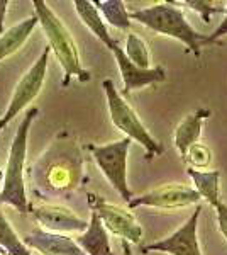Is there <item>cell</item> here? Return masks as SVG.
<instances>
[{
  "label": "cell",
  "mask_w": 227,
  "mask_h": 255,
  "mask_svg": "<svg viewBox=\"0 0 227 255\" xmlns=\"http://www.w3.org/2000/svg\"><path fill=\"white\" fill-rule=\"evenodd\" d=\"M129 19L138 20L139 24L158 34L170 36L180 41L197 58L200 56V48L204 46L205 34H200L199 31L193 29V26L185 17L183 10L178 9L175 2H161L139 10H133L129 12Z\"/></svg>",
  "instance_id": "obj_1"
},
{
  "label": "cell",
  "mask_w": 227,
  "mask_h": 255,
  "mask_svg": "<svg viewBox=\"0 0 227 255\" xmlns=\"http://www.w3.org/2000/svg\"><path fill=\"white\" fill-rule=\"evenodd\" d=\"M32 3H34L38 22H41L44 32H46L49 49L55 51V56L60 61L61 68H63V87H67L73 77H76L80 82H88L90 73L81 67L76 43L72 38L70 31L65 27V24L61 22V19L49 9L48 3L43 2V0H34Z\"/></svg>",
  "instance_id": "obj_2"
},
{
  "label": "cell",
  "mask_w": 227,
  "mask_h": 255,
  "mask_svg": "<svg viewBox=\"0 0 227 255\" xmlns=\"http://www.w3.org/2000/svg\"><path fill=\"white\" fill-rule=\"evenodd\" d=\"M38 113L39 111L36 108H31L17 128V133L10 145L7 168L3 174L2 192H0V204H10L20 213H27L29 209L26 186H24V162H26L29 128H31L34 118L38 116Z\"/></svg>",
  "instance_id": "obj_3"
},
{
  "label": "cell",
  "mask_w": 227,
  "mask_h": 255,
  "mask_svg": "<svg viewBox=\"0 0 227 255\" xmlns=\"http://www.w3.org/2000/svg\"><path fill=\"white\" fill-rule=\"evenodd\" d=\"M102 85H104L105 90L107 106H109V114L110 119H112V125L119 131H122L126 134V138H129L131 141L133 139L138 141L146 150V160H152L154 157L163 155L164 151L163 145L146 129V126L141 123V119H139L138 114L134 113V109L129 106V102L115 89L114 82L110 79H105Z\"/></svg>",
  "instance_id": "obj_4"
},
{
  "label": "cell",
  "mask_w": 227,
  "mask_h": 255,
  "mask_svg": "<svg viewBox=\"0 0 227 255\" xmlns=\"http://www.w3.org/2000/svg\"><path fill=\"white\" fill-rule=\"evenodd\" d=\"M131 139L122 138L119 141L109 143V145L95 146L90 145L88 150L92 151V157L100 168L104 177L109 180V184L126 203L133 199V191L127 184V157H129Z\"/></svg>",
  "instance_id": "obj_5"
},
{
  "label": "cell",
  "mask_w": 227,
  "mask_h": 255,
  "mask_svg": "<svg viewBox=\"0 0 227 255\" xmlns=\"http://www.w3.org/2000/svg\"><path fill=\"white\" fill-rule=\"evenodd\" d=\"M88 201L93 213H97L107 232L121 237L127 244H141L144 235L143 226L139 225V221L136 220V216L129 209L107 203L105 199L95 194H90Z\"/></svg>",
  "instance_id": "obj_6"
},
{
  "label": "cell",
  "mask_w": 227,
  "mask_h": 255,
  "mask_svg": "<svg viewBox=\"0 0 227 255\" xmlns=\"http://www.w3.org/2000/svg\"><path fill=\"white\" fill-rule=\"evenodd\" d=\"M49 53L51 49L49 46L44 49L43 55L39 56L38 60L34 61L29 72H26L22 75V79L19 80L17 87H15L14 94H12V99L9 102V108H7L3 118L0 119V131L3 129L9 123L14 119L17 114L22 111L29 102L32 101L43 89L44 79H46V70H48V60H49Z\"/></svg>",
  "instance_id": "obj_7"
},
{
  "label": "cell",
  "mask_w": 227,
  "mask_h": 255,
  "mask_svg": "<svg viewBox=\"0 0 227 255\" xmlns=\"http://www.w3.org/2000/svg\"><path fill=\"white\" fill-rule=\"evenodd\" d=\"M202 206L199 204L192 216L170 237L143 247V254L161 252L168 255H202L199 245V218Z\"/></svg>",
  "instance_id": "obj_8"
},
{
  "label": "cell",
  "mask_w": 227,
  "mask_h": 255,
  "mask_svg": "<svg viewBox=\"0 0 227 255\" xmlns=\"http://www.w3.org/2000/svg\"><path fill=\"white\" fill-rule=\"evenodd\" d=\"M200 196L193 187L183 186V184H166V186L156 187L146 194L133 197L127 203L129 209L146 206V208H156V209H180L200 204Z\"/></svg>",
  "instance_id": "obj_9"
},
{
  "label": "cell",
  "mask_w": 227,
  "mask_h": 255,
  "mask_svg": "<svg viewBox=\"0 0 227 255\" xmlns=\"http://www.w3.org/2000/svg\"><path fill=\"white\" fill-rule=\"evenodd\" d=\"M112 53L122 77V84H124V92L121 94L122 97L129 96L134 90H139L152 84H158V82H163L166 79V72H164V68L161 65H154V67L148 70L138 68L136 65H133L127 60V56L124 55V49L119 44H115L112 48Z\"/></svg>",
  "instance_id": "obj_10"
},
{
  "label": "cell",
  "mask_w": 227,
  "mask_h": 255,
  "mask_svg": "<svg viewBox=\"0 0 227 255\" xmlns=\"http://www.w3.org/2000/svg\"><path fill=\"white\" fill-rule=\"evenodd\" d=\"M32 215H34L38 223H41L51 233L85 232L86 226H88L85 220L78 218L68 208L61 206H39L32 211Z\"/></svg>",
  "instance_id": "obj_11"
},
{
  "label": "cell",
  "mask_w": 227,
  "mask_h": 255,
  "mask_svg": "<svg viewBox=\"0 0 227 255\" xmlns=\"http://www.w3.org/2000/svg\"><path fill=\"white\" fill-rule=\"evenodd\" d=\"M22 244L32 247L43 255H86L70 237L39 228H34L26 235Z\"/></svg>",
  "instance_id": "obj_12"
},
{
  "label": "cell",
  "mask_w": 227,
  "mask_h": 255,
  "mask_svg": "<svg viewBox=\"0 0 227 255\" xmlns=\"http://www.w3.org/2000/svg\"><path fill=\"white\" fill-rule=\"evenodd\" d=\"M210 114H212L210 109L200 108V109H197L195 113L188 114V116L176 126L175 134H173V143H175V148L178 150L180 157L185 158L190 146L199 143V139L202 136V126H204L205 119L210 118Z\"/></svg>",
  "instance_id": "obj_13"
},
{
  "label": "cell",
  "mask_w": 227,
  "mask_h": 255,
  "mask_svg": "<svg viewBox=\"0 0 227 255\" xmlns=\"http://www.w3.org/2000/svg\"><path fill=\"white\" fill-rule=\"evenodd\" d=\"M75 244L80 247L86 255H114L110 247L109 232L104 228L97 213L92 211L88 226L80 237H76Z\"/></svg>",
  "instance_id": "obj_14"
},
{
  "label": "cell",
  "mask_w": 227,
  "mask_h": 255,
  "mask_svg": "<svg viewBox=\"0 0 227 255\" xmlns=\"http://www.w3.org/2000/svg\"><path fill=\"white\" fill-rule=\"evenodd\" d=\"M187 174L192 179L193 189L200 199L207 201L210 208H216L221 199V170H195V168H187Z\"/></svg>",
  "instance_id": "obj_15"
},
{
  "label": "cell",
  "mask_w": 227,
  "mask_h": 255,
  "mask_svg": "<svg viewBox=\"0 0 227 255\" xmlns=\"http://www.w3.org/2000/svg\"><path fill=\"white\" fill-rule=\"evenodd\" d=\"M73 5H75L78 17L81 19V22H83L86 27H88L90 32L95 34V38L100 39V43H104L105 46L112 51V48L117 44V41H114V38L110 36L105 20L102 19L100 12L97 10L93 2H88V0H75Z\"/></svg>",
  "instance_id": "obj_16"
},
{
  "label": "cell",
  "mask_w": 227,
  "mask_h": 255,
  "mask_svg": "<svg viewBox=\"0 0 227 255\" xmlns=\"http://www.w3.org/2000/svg\"><path fill=\"white\" fill-rule=\"evenodd\" d=\"M38 26V17L32 15L29 19L20 20L17 26L10 27L7 32H3L0 36V61L7 58L12 53H15L17 49L22 46L31 36V32L34 31V27Z\"/></svg>",
  "instance_id": "obj_17"
},
{
  "label": "cell",
  "mask_w": 227,
  "mask_h": 255,
  "mask_svg": "<svg viewBox=\"0 0 227 255\" xmlns=\"http://www.w3.org/2000/svg\"><path fill=\"white\" fill-rule=\"evenodd\" d=\"M98 12H102L104 20L110 24V26L117 27V29L127 31L131 27L129 12L126 9V3L122 0H97L93 2Z\"/></svg>",
  "instance_id": "obj_18"
},
{
  "label": "cell",
  "mask_w": 227,
  "mask_h": 255,
  "mask_svg": "<svg viewBox=\"0 0 227 255\" xmlns=\"http://www.w3.org/2000/svg\"><path fill=\"white\" fill-rule=\"evenodd\" d=\"M124 55L127 56V60L138 68L148 70L151 68V53L148 48L146 41L139 38L138 34H127L126 39V49H124Z\"/></svg>",
  "instance_id": "obj_19"
},
{
  "label": "cell",
  "mask_w": 227,
  "mask_h": 255,
  "mask_svg": "<svg viewBox=\"0 0 227 255\" xmlns=\"http://www.w3.org/2000/svg\"><path fill=\"white\" fill-rule=\"evenodd\" d=\"M0 245L7 250L9 255H31L27 247L20 242L17 233L12 230L9 221L5 220L2 209H0Z\"/></svg>",
  "instance_id": "obj_20"
},
{
  "label": "cell",
  "mask_w": 227,
  "mask_h": 255,
  "mask_svg": "<svg viewBox=\"0 0 227 255\" xmlns=\"http://www.w3.org/2000/svg\"><path fill=\"white\" fill-rule=\"evenodd\" d=\"M183 160L188 163V168H195V170L207 168L210 165V162H212V151L205 145L195 143L193 146H190V150L187 151Z\"/></svg>",
  "instance_id": "obj_21"
},
{
  "label": "cell",
  "mask_w": 227,
  "mask_h": 255,
  "mask_svg": "<svg viewBox=\"0 0 227 255\" xmlns=\"http://www.w3.org/2000/svg\"><path fill=\"white\" fill-rule=\"evenodd\" d=\"M178 3L188 5L192 10L199 12L204 22H209L214 14H224V10H226V7H216L212 2H207V0H183V2H178Z\"/></svg>",
  "instance_id": "obj_22"
},
{
  "label": "cell",
  "mask_w": 227,
  "mask_h": 255,
  "mask_svg": "<svg viewBox=\"0 0 227 255\" xmlns=\"http://www.w3.org/2000/svg\"><path fill=\"white\" fill-rule=\"evenodd\" d=\"M227 5V3H226ZM224 36H227V7H226V10H224V19L221 20V24L214 29L212 34H209V36H205V39H204V44H212V43H217L221 38H224Z\"/></svg>",
  "instance_id": "obj_23"
},
{
  "label": "cell",
  "mask_w": 227,
  "mask_h": 255,
  "mask_svg": "<svg viewBox=\"0 0 227 255\" xmlns=\"http://www.w3.org/2000/svg\"><path fill=\"white\" fill-rule=\"evenodd\" d=\"M214 211H216V216H217L219 232H221V235L224 237L227 242V204L219 203L217 206L214 208Z\"/></svg>",
  "instance_id": "obj_24"
},
{
  "label": "cell",
  "mask_w": 227,
  "mask_h": 255,
  "mask_svg": "<svg viewBox=\"0 0 227 255\" xmlns=\"http://www.w3.org/2000/svg\"><path fill=\"white\" fill-rule=\"evenodd\" d=\"M7 5H9L7 0H0V34H2V31H3V19H5Z\"/></svg>",
  "instance_id": "obj_25"
},
{
  "label": "cell",
  "mask_w": 227,
  "mask_h": 255,
  "mask_svg": "<svg viewBox=\"0 0 227 255\" xmlns=\"http://www.w3.org/2000/svg\"><path fill=\"white\" fill-rule=\"evenodd\" d=\"M121 245H122V254L124 255H134L133 254V249H131V244H127V242H121Z\"/></svg>",
  "instance_id": "obj_26"
},
{
  "label": "cell",
  "mask_w": 227,
  "mask_h": 255,
  "mask_svg": "<svg viewBox=\"0 0 227 255\" xmlns=\"http://www.w3.org/2000/svg\"><path fill=\"white\" fill-rule=\"evenodd\" d=\"M2 184H3V172L0 170V187H2Z\"/></svg>",
  "instance_id": "obj_27"
},
{
  "label": "cell",
  "mask_w": 227,
  "mask_h": 255,
  "mask_svg": "<svg viewBox=\"0 0 227 255\" xmlns=\"http://www.w3.org/2000/svg\"><path fill=\"white\" fill-rule=\"evenodd\" d=\"M7 254V250L5 249H3V247L2 245H0V255H5Z\"/></svg>",
  "instance_id": "obj_28"
},
{
  "label": "cell",
  "mask_w": 227,
  "mask_h": 255,
  "mask_svg": "<svg viewBox=\"0 0 227 255\" xmlns=\"http://www.w3.org/2000/svg\"><path fill=\"white\" fill-rule=\"evenodd\" d=\"M226 3H227V2H226Z\"/></svg>",
  "instance_id": "obj_29"
}]
</instances>
